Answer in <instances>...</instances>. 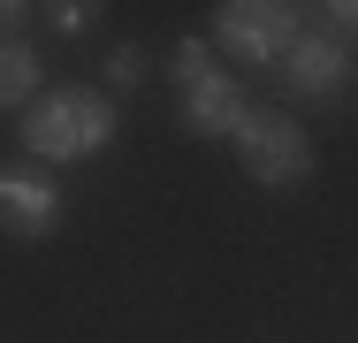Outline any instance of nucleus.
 Returning <instances> with one entry per match:
<instances>
[{
	"instance_id": "7",
	"label": "nucleus",
	"mask_w": 358,
	"mask_h": 343,
	"mask_svg": "<svg viewBox=\"0 0 358 343\" xmlns=\"http://www.w3.org/2000/svg\"><path fill=\"white\" fill-rule=\"evenodd\" d=\"M38 76H46L38 46H23V38H0V107H31V99H38Z\"/></svg>"
},
{
	"instance_id": "2",
	"label": "nucleus",
	"mask_w": 358,
	"mask_h": 343,
	"mask_svg": "<svg viewBox=\"0 0 358 343\" xmlns=\"http://www.w3.org/2000/svg\"><path fill=\"white\" fill-rule=\"evenodd\" d=\"M176 84H183V99H176V122L183 137H206V145H236V130L252 122V99H244V84L214 62V46L206 38H176Z\"/></svg>"
},
{
	"instance_id": "4",
	"label": "nucleus",
	"mask_w": 358,
	"mask_h": 343,
	"mask_svg": "<svg viewBox=\"0 0 358 343\" xmlns=\"http://www.w3.org/2000/svg\"><path fill=\"white\" fill-rule=\"evenodd\" d=\"M236 160H244V176L267 183V191H289V183L313 176V145H305V130H297L289 115H259V107H252V122L236 130Z\"/></svg>"
},
{
	"instance_id": "5",
	"label": "nucleus",
	"mask_w": 358,
	"mask_h": 343,
	"mask_svg": "<svg viewBox=\"0 0 358 343\" xmlns=\"http://www.w3.org/2000/svg\"><path fill=\"white\" fill-rule=\"evenodd\" d=\"M0 229L23 237V244L62 229V183L38 160H0Z\"/></svg>"
},
{
	"instance_id": "6",
	"label": "nucleus",
	"mask_w": 358,
	"mask_h": 343,
	"mask_svg": "<svg viewBox=\"0 0 358 343\" xmlns=\"http://www.w3.org/2000/svg\"><path fill=\"white\" fill-rule=\"evenodd\" d=\"M282 84L297 92V99H336V92L351 84L343 38H336V31H305V38L289 46V62H282Z\"/></svg>"
},
{
	"instance_id": "10",
	"label": "nucleus",
	"mask_w": 358,
	"mask_h": 343,
	"mask_svg": "<svg viewBox=\"0 0 358 343\" xmlns=\"http://www.w3.org/2000/svg\"><path fill=\"white\" fill-rule=\"evenodd\" d=\"M320 15H328V23H336V38H358V0H328V8H320Z\"/></svg>"
},
{
	"instance_id": "8",
	"label": "nucleus",
	"mask_w": 358,
	"mask_h": 343,
	"mask_svg": "<svg viewBox=\"0 0 358 343\" xmlns=\"http://www.w3.org/2000/svg\"><path fill=\"white\" fill-rule=\"evenodd\" d=\"M107 76H115V92L145 84V54H138V46H115V54H107Z\"/></svg>"
},
{
	"instance_id": "11",
	"label": "nucleus",
	"mask_w": 358,
	"mask_h": 343,
	"mask_svg": "<svg viewBox=\"0 0 358 343\" xmlns=\"http://www.w3.org/2000/svg\"><path fill=\"white\" fill-rule=\"evenodd\" d=\"M23 15H31L23 0H0V38H15V23H23Z\"/></svg>"
},
{
	"instance_id": "1",
	"label": "nucleus",
	"mask_w": 358,
	"mask_h": 343,
	"mask_svg": "<svg viewBox=\"0 0 358 343\" xmlns=\"http://www.w3.org/2000/svg\"><path fill=\"white\" fill-rule=\"evenodd\" d=\"M122 137V122H115V99L107 92H84V84H69V92H38L31 107H23V160H54V168H69V160H92V153H107Z\"/></svg>"
},
{
	"instance_id": "9",
	"label": "nucleus",
	"mask_w": 358,
	"mask_h": 343,
	"mask_svg": "<svg viewBox=\"0 0 358 343\" xmlns=\"http://www.w3.org/2000/svg\"><path fill=\"white\" fill-rule=\"evenodd\" d=\"M46 15H54V31H62V38H76V31H84L99 8H92V0H62V8H46Z\"/></svg>"
},
{
	"instance_id": "3",
	"label": "nucleus",
	"mask_w": 358,
	"mask_h": 343,
	"mask_svg": "<svg viewBox=\"0 0 358 343\" xmlns=\"http://www.w3.org/2000/svg\"><path fill=\"white\" fill-rule=\"evenodd\" d=\"M297 38H305L297 8H282V0H221L214 8V46L244 69H282Z\"/></svg>"
}]
</instances>
